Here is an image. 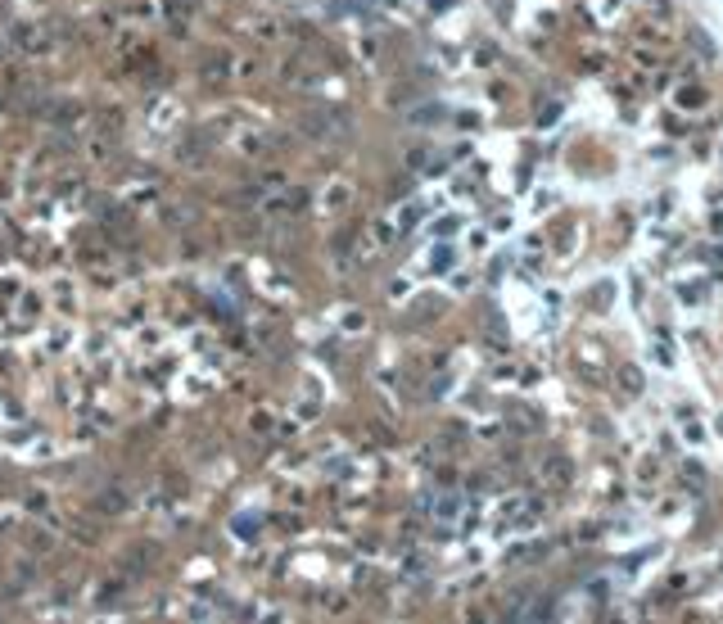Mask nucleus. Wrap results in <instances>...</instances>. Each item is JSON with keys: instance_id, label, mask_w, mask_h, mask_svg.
Instances as JSON below:
<instances>
[{"instance_id": "nucleus-1", "label": "nucleus", "mask_w": 723, "mask_h": 624, "mask_svg": "<svg viewBox=\"0 0 723 624\" xmlns=\"http://www.w3.org/2000/svg\"><path fill=\"white\" fill-rule=\"evenodd\" d=\"M624 385H629V389H642V376H637L633 366H624Z\"/></svg>"}]
</instances>
